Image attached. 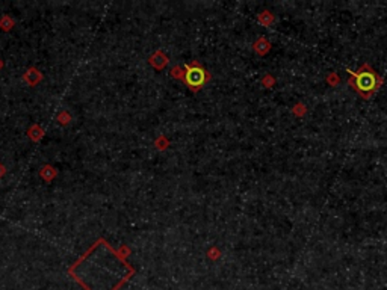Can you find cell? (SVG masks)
Returning <instances> with one entry per match:
<instances>
[{
	"mask_svg": "<svg viewBox=\"0 0 387 290\" xmlns=\"http://www.w3.org/2000/svg\"><path fill=\"white\" fill-rule=\"evenodd\" d=\"M186 79H188V82L192 86H198V85H201L204 82V73L200 68H189L188 74H186Z\"/></svg>",
	"mask_w": 387,
	"mask_h": 290,
	"instance_id": "6da1fadb",
	"label": "cell"
},
{
	"mask_svg": "<svg viewBox=\"0 0 387 290\" xmlns=\"http://www.w3.org/2000/svg\"><path fill=\"white\" fill-rule=\"evenodd\" d=\"M357 85H359V88L363 89V91L372 89L374 85H375V77H374V74H372V73H362V74L357 77Z\"/></svg>",
	"mask_w": 387,
	"mask_h": 290,
	"instance_id": "7a4b0ae2",
	"label": "cell"
}]
</instances>
